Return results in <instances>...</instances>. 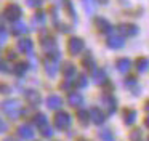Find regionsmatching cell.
I'll use <instances>...</instances> for the list:
<instances>
[{
    "mask_svg": "<svg viewBox=\"0 0 149 141\" xmlns=\"http://www.w3.org/2000/svg\"><path fill=\"white\" fill-rule=\"evenodd\" d=\"M0 70H8V66L5 63H0Z\"/></svg>",
    "mask_w": 149,
    "mask_h": 141,
    "instance_id": "obj_41",
    "label": "cell"
},
{
    "mask_svg": "<svg viewBox=\"0 0 149 141\" xmlns=\"http://www.w3.org/2000/svg\"><path fill=\"white\" fill-rule=\"evenodd\" d=\"M16 133H18V136L23 138V140H32L34 138V128H31L29 125H21V127H18Z\"/></svg>",
    "mask_w": 149,
    "mask_h": 141,
    "instance_id": "obj_19",
    "label": "cell"
},
{
    "mask_svg": "<svg viewBox=\"0 0 149 141\" xmlns=\"http://www.w3.org/2000/svg\"><path fill=\"white\" fill-rule=\"evenodd\" d=\"M88 112H90V122H93L95 125H103L104 122H106V119H107L106 112H104L101 107H98V106H93Z\"/></svg>",
    "mask_w": 149,
    "mask_h": 141,
    "instance_id": "obj_8",
    "label": "cell"
},
{
    "mask_svg": "<svg viewBox=\"0 0 149 141\" xmlns=\"http://www.w3.org/2000/svg\"><path fill=\"white\" fill-rule=\"evenodd\" d=\"M148 141H149V138H148Z\"/></svg>",
    "mask_w": 149,
    "mask_h": 141,
    "instance_id": "obj_48",
    "label": "cell"
},
{
    "mask_svg": "<svg viewBox=\"0 0 149 141\" xmlns=\"http://www.w3.org/2000/svg\"><path fill=\"white\" fill-rule=\"evenodd\" d=\"M75 88H87L88 85V79L85 74H80V75H75Z\"/></svg>",
    "mask_w": 149,
    "mask_h": 141,
    "instance_id": "obj_27",
    "label": "cell"
},
{
    "mask_svg": "<svg viewBox=\"0 0 149 141\" xmlns=\"http://www.w3.org/2000/svg\"><path fill=\"white\" fill-rule=\"evenodd\" d=\"M61 5H63V10H64L66 15H68L74 22L77 21V13H75V8H74V5H72V0H61Z\"/></svg>",
    "mask_w": 149,
    "mask_h": 141,
    "instance_id": "obj_16",
    "label": "cell"
},
{
    "mask_svg": "<svg viewBox=\"0 0 149 141\" xmlns=\"http://www.w3.org/2000/svg\"><path fill=\"white\" fill-rule=\"evenodd\" d=\"M61 74L64 75V79L66 80H72V79H75V75H77V67H75V64L74 63H64L61 66Z\"/></svg>",
    "mask_w": 149,
    "mask_h": 141,
    "instance_id": "obj_11",
    "label": "cell"
},
{
    "mask_svg": "<svg viewBox=\"0 0 149 141\" xmlns=\"http://www.w3.org/2000/svg\"><path fill=\"white\" fill-rule=\"evenodd\" d=\"M55 24H56V29H58L59 32H63V34H68V32L72 29V26L64 24V22H61V21H55Z\"/></svg>",
    "mask_w": 149,
    "mask_h": 141,
    "instance_id": "obj_32",
    "label": "cell"
},
{
    "mask_svg": "<svg viewBox=\"0 0 149 141\" xmlns=\"http://www.w3.org/2000/svg\"><path fill=\"white\" fill-rule=\"evenodd\" d=\"M26 70H27V63H16V64H15L13 72L16 74V75H23Z\"/></svg>",
    "mask_w": 149,
    "mask_h": 141,
    "instance_id": "obj_31",
    "label": "cell"
},
{
    "mask_svg": "<svg viewBox=\"0 0 149 141\" xmlns=\"http://www.w3.org/2000/svg\"><path fill=\"white\" fill-rule=\"evenodd\" d=\"M77 141H90V140H85V138H79Z\"/></svg>",
    "mask_w": 149,
    "mask_h": 141,
    "instance_id": "obj_46",
    "label": "cell"
},
{
    "mask_svg": "<svg viewBox=\"0 0 149 141\" xmlns=\"http://www.w3.org/2000/svg\"><path fill=\"white\" fill-rule=\"evenodd\" d=\"M77 120H79V124H80L82 127H87V125L90 124V112H88L87 109H79Z\"/></svg>",
    "mask_w": 149,
    "mask_h": 141,
    "instance_id": "obj_24",
    "label": "cell"
},
{
    "mask_svg": "<svg viewBox=\"0 0 149 141\" xmlns=\"http://www.w3.org/2000/svg\"><path fill=\"white\" fill-rule=\"evenodd\" d=\"M106 45L109 48H114V50H119V48H123V45H125V38L122 37V35H107L106 38Z\"/></svg>",
    "mask_w": 149,
    "mask_h": 141,
    "instance_id": "obj_13",
    "label": "cell"
},
{
    "mask_svg": "<svg viewBox=\"0 0 149 141\" xmlns=\"http://www.w3.org/2000/svg\"><path fill=\"white\" fill-rule=\"evenodd\" d=\"M26 3L31 8H39V6L43 5V0H26Z\"/></svg>",
    "mask_w": 149,
    "mask_h": 141,
    "instance_id": "obj_35",
    "label": "cell"
},
{
    "mask_svg": "<svg viewBox=\"0 0 149 141\" xmlns=\"http://www.w3.org/2000/svg\"><path fill=\"white\" fill-rule=\"evenodd\" d=\"M40 47L45 51L53 50V48H56V38L50 32H42L40 34Z\"/></svg>",
    "mask_w": 149,
    "mask_h": 141,
    "instance_id": "obj_9",
    "label": "cell"
},
{
    "mask_svg": "<svg viewBox=\"0 0 149 141\" xmlns=\"http://www.w3.org/2000/svg\"><path fill=\"white\" fill-rule=\"evenodd\" d=\"M68 103L69 106H72V107H79V106L84 104V96L80 95V93L77 91H72L68 95Z\"/></svg>",
    "mask_w": 149,
    "mask_h": 141,
    "instance_id": "obj_18",
    "label": "cell"
},
{
    "mask_svg": "<svg viewBox=\"0 0 149 141\" xmlns=\"http://www.w3.org/2000/svg\"><path fill=\"white\" fill-rule=\"evenodd\" d=\"M101 103L106 107V115H112L117 111V99L112 93H103L101 95Z\"/></svg>",
    "mask_w": 149,
    "mask_h": 141,
    "instance_id": "obj_7",
    "label": "cell"
},
{
    "mask_svg": "<svg viewBox=\"0 0 149 141\" xmlns=\"http://www.w3.org/2000/svg\"><path fill=\"white\" fill-rule=\"evenodd\" d=\"M144 127L149 128V115H146V117H144Z\"/></svg>",
    "mask_w": 149,
    "mask_h": 141,
    "instance_id": "obj_42",
    "label": "cell"
},
{
    "mask_svg": "<svg viewBox=\"0 0 149 141\" xmlns=\"http://www.w3.org/2000/svg\"><path fill=\"white\" fill-rule=\"evenodd\" d=\"M0 93H10V87L5 83H0Z\"/></svg>",
    "mask_w": 149,
    "mask_h": 141,
    "instance_id": "obj_39",
    "label": "cell"
},
{
    "mask_svg": "<svg viewBox=\"0 0 149 141\" xmlns=\"http://www.w3.org/2000/svg\"><path fill=\"white\" fill-rule=\"evenodd\" d=\"M82 66H84L85 70H93L96 67V61H95V56L90 53V51H85V56L82 58Z\"/></svg>",
    "mask_w": 149,
    "mask_h": 141,
    "instance_id": "obj_15",
    "label": "cell"
},
{
    "mask_svg": "<svg viewBox=\"0 0 149 141\" xmlns=\"http://www.w3.org/2000/svg\"><path fill=\"white\" fill-rule=\"evenodd\" d=\"M21 16H23V8H21L18 3H8V5H5L3 8V18L7 19V21L10 22H16L21 19Z\"/></svg>",
    "mask_w": 149,
    "mask_h": 141,
    "instance_id": "obj_2",
    "label": "cell"
},
{
    "mask_svg": "<svg viewBox=\"0 0 149 141\" xmlns=\"http://www.w3.org/2000/svg\"><path fill=\"white\" fill-rule=\"evenodd\" d=\"M32 120H34V124L40 128V127H43V125H47V115H43V114H40V112H39V114L34 115Z\"/></svg>",
    "mask_w": 149,
    "mask_h": 141,
    "instance_id": "obj_30",
    "label": "cell"
},
{
    "mask_svg": "<svg viewBox=\"0 0 149 141\" xmlns=\"http://www.w3.org/2000/svg\"><path fill=\"white\" fill-rule=\"evenodd\" d=\"M63 106V99H61V96H58V95H50L48 98H47V107L48 109H59Z\"/></svg>",
    "mask_w": 149,
    "mask_h": 141,
    "instance_id": "obj_22",
    "label": "cell"
},
{
    "mask_svg": "<svg viewBox=\"0 0 149 141\" xmlns=\"http://www.w3.org/2000/svg\"><path fill=\"white\" fill-rule=\"evenodd\" d=\"M45 19H47V15L43 11H37L36 15L32 16V22L37 26H43L45 24Z\"/></svg>",
    "mask_w": 149,
    "mask_h": 141,
    "instance_id": "obj_28",
    "label": "cell"
},
{
    "mask_svg": "<svg viewBox=\"0 0 149 141\" xmlns=\"http://www.w3.org/2000/svg\"><path fill=\"white\" fill-rule=\"evenodd\" d=\"M91 77H93V82L96 83V85H101L103 87L106 82H109V79H107V74L104 69H101V67H95L93 70H91Z\"/></svg>",
    "mask_w": 149,
    "mask_h": 141,
    "instance_id": "obj_12",
    "label": "cell"
},
{
    "mask_svg": "<svg viewBox=\"0 0 149 141\" xmlns=\"http://www.w3.org/2000/svg\"><path fill=\"white\" fill-rule=\"evenodd\" d=\"M7 58H8V59H15V58H16L15 51L13 50H7Z\"/></svg>",
    "mask_w": 149,
    "mask_h": 141,
    "instance_id": "obj_40",
    "label": "cell"
},
{
    "mask_svg": "<svg viewBox=\"0 0 149 141\" xmlns=\"http://www.w3.org/2000/svg\"><path fill=\"white\" fill-rule=\"evenodd\" d=\"M0 29H3V21H2V18H0Z\"/></svg>",
    "mask_w": 149,
    "mask_h": 141,
    "instance_id": "obj_45",
    "label": "cell"
},
{
    "mask_svg": "<svg viewBox=\"0 0 149 141\" xmlns=\"http://www.w3.org/2000/svg\"><path fill=\"white\" fill-rule=\"evenodd\" d=\"M130 141H143V131L141 128H133L132 131H130Z\"/></svg>",
    "mask_w": 149,
    "mask_h": 141,
    "instance_id": "obj_29",
    "label": "cell"
},
{
    "mask_svg": "<svg viewBox=\"0 0 149 141\" xmlns=\"http://www.w3.org/2000/svg\"><path fill=\"white\" fill-rule=\"evenodd\" d=\"M82 3H84V8L87 10L88 15H91V13L95 11V0H82Z\"/></svg>",
    "mask_w": 149,
    "mask_h": 141,
    "instance_id": "obj_33",
    "label": "cell"
},
{
    "mask_svg": "<svg viewBox=\"0 0 149 141\" xmlns=\"http://www.w3.org/2000/svg\"><path fill=\"white\" fill-rule=\"evenodd\" d=\"M133 66L136 67L138 72H146V70H149V58H146V56L136 58L135 63H133Z\"/></svg>",
    "mask_w": 149,
    "mask_h": 141,
    "instance_id": "obj_20",
    "label": "cell"
},
{
    "mask_svg": "<svg viewBox=\"0 0 149 141\" xmlns=\"http://www.w3.org/2000/svg\"><path fill=\"white\" fill-rule=\"evenodd\" d=\"M16 48H18V51H19V53L31 54V53H32V50H34V42H32V38H29V37L19 38V40L16 42Z\"/></svg>",
    "mask_w": 149,
    "mask_h": 141,
    "instance_id": "obj_10",
    "label": "cell"
},
{
    "mask_svg": "<svg viewBox=\"0 0 149 141\" xmlns=\"http://www.w3.org/2000/svg\"><path fill=\"white\" fill-rule=\"evenodd\" d=\"M27 31H29V27H27V24H24V22H15L13 26H11V34L15 35V37H21V35L27 34Z\"/></svg>",
    "mask_w": 149,
    "mask_h": 141,
    "instance_id": "obj_21",
    "label": "cell"
},
{
    "mask_svg": "<svg viewBox=\"0 0 149 141\" xmlns=\"http://www.w3.org/2000/svg\"><path fill=\"white\" fill-rule=\"evenodd\" d=\"M7 128H8L7 122H5L3 119L0 117V133H3V131H7Z\"/></svg>",
    "mask_w": 149,
    "mask_h": 141,
    "instance_id": "obj_37",
    "label": "cell"
},
{
    "mask_svg": "<svg viewBox=\"0 0 149 141\" xmlns=\"http://www.w3.org/2000/svg\"><path fill=\"white\" fill-rule=\"evenodd\" d=\"M98 136H100L101 141H116V136H114V131L111 130L109 127H103L98 130Z\"/></svg>",
    "mask_w": 149,
    "mask_h": 141,
    "instance_id": "obj_23",
    "label": "cell"
},
{
    "mask_svg": "<svg viewBox=\"0 0 149 141\" xmlns=\"http://www.w3.org/2000/svg\"><path fill=\"white\" fill-rule=\"evenodd\" d=\"M7 37H8V32L5 31V27L0 29V42H5V40H7Z\"/></svg>",
    "mask_w": 149,
    "mask_h": 141,
    "instance_id": "obj_38",
    "label": "cell"
},
{
    "mask_svg": "<svg viewBox=\"0 0 149 141\" xmlns=\"http://www.w3.org/2000/svg\"><path fill=\"white\" fill-rule=\"evenodd\" d=\"M117 32L122 37H135V35H138L139 27L133 22H120V24H117Z\"/></svg>",
    "mask_w": 149,
    "mask_h": 141,
    "instance_id": "obj_6",
    "label": "cell"
},
{
    "mask_svg": "<svg viewBox=\"0 0 149 141\" xmlns=\"http://www.w3.org/2000/svg\"><path fill=\"white\" fill-rule=\"evenodd\" d=\"M95 2H96V3H101V5H106L109 0H95Z\"/></svg>",
    "mask_w": 149,
    "mask_h": 141,
    "instance_id": "obj_44",
    "label": "cell"
},
{
    "mask_svg": "<svg viewBox=\"0 0 149 141\" xmlns=\"http://www.w3.org/2000/svg\"><path fill=\"white\" fill-rule=\"evenodd\" d=\"M58 61H52V59H47L45 58V72L48 74L50 77H55V74H56V70H58Z\"/></svg>",
    "mask_w": 149,
    "mask_h": 141,
    "instance_id": "obj_25",
    "label": "cell"
},
{
    "mask_svg": "<svg viewBox=\"0 0 149 141\" xmlns=\"http://www.w3.org/2000/svg\"><path fill=\"white\" fill-rule=\"evenodd\" d=\"M71 115L68 114L66 111H59L55 114V117H53V124H55V127L58 128V130H68L69 125H71Z\"/></svg>",
    "mask_w": 149,
    "mask_h": 141,
    "instance_id": "obj_5",
    "label": "cell"
},
{
    "mask_svg": "<svg viewBox=\"0 0 149 141\" xmlns=\"http://www.w3.org/2000/svg\"><path fill=\"white\" fill-rule=\"evenodd\" d=\"M0 107H2V111L5 112V114H8L11 119H16L18 114H19L21 111V104L16 101V99H8V101H3L2 104H0Z\"/></svg>",
    "mask_w": 149,
    "mask_h": 141,
    "instance_id": "obj_4",
    "label": "cell"
},
{
    "mask_svg": "<svg viewBox=\"0 0 149 141\" xmlns=\"http://www.w3.org/2000/svg\"><path fill=\"white\" fill-rule=\"evenodd\" d=\"M5 141H15V140H10V138H8V140H5Z\"/></svg>",
    "mask_w": 149,
    "mask_h": 141,
    "instance_id": "obj_47",
    "label": "cell"
},
{
    "mask_svg": "<svg viewBox=\"0 0 149 141\" xmlns=\"http://www.w3.org/2000/svg\"><path fill=\"white\" fill-rule=\"evenodd\" d=\"M40 133H42L45 138H52V136H53V130L48 127V125H43V127H40Z\"/></svg>",
    "mask_w": 149,
    "mask_h": 141,
    "instance_id": "obj_34",
    "label": "cell"
},
{
    "mask_svg": "<svg viewBox=\"0 0 149 141\" xmlns=\"http://www.w3.org/2000/svg\"><path fill=\"white\" fill-rule=\"evenodd\" d=\"M144 111L149 112V99H146V103H144Z\"/></svg>",
    "mask_w": 149,
    "mask_h": 141,
    "instance_id": "obj_43",
    "label": "cell"
},
{
    "mask_svg": "<svg viewBox=\"0 0 149 141\" xmlns=\"http://www.w3.org/2000/svg\"><path fill=\"white\" fill-rule=\"evenodd\" d=\"M26 99L31 103V104H39V103H40L39 91H36V90H27V91H26Z\"/></svg>",
    "mask_w": 149,
    "mask_h": 141,
    "instance_id": "obj_26",
    "label": "cell"
},
{
    "mask_svg": "<svg viewBox=\"0 0 149 141\" xmlns=\"http://www.w3.org/2000/svg\"><path fill=\"white\" fill-rule=\"evenodd\" d=\"M66 48H68V53L71 54V56H79V54L85 50V42H84V38L79 37V35H71V37L68 38Z\"/></svg>",
    "mask_w": 149,
    "mask_h": 141,
    "instance_id": "obj_1",
    "label": "cell"
},
{
    "mask_svg": "<svg viewBox=\"0 0 149 141\" xmlns=\"http://www.w3.org/2000/svg\"><path fill=\"white\" fill-rule=\"evenodd\" d=\"M93 26H95V31L101 35H109L114 31V26L111 24V21L103 18V16H96L93 19Z\"/></svg>",
    "mask_w": 149,
    "mask_h": 141,
    "instance_id": "obj_3",
    "label": "cell"
},
{
    "mask_svg": "<svg viewBox=\"0 0 149 141\" xmlns=\"http://www.w3.org/2000/svg\"><path fill=\"white\" fill-rule=\"evenodd\" d=\"M132 66L133 64L128 58H119V59L116 61V67L120 74H128V70L132 69Z\"/></svg>",
    "mask_w": 149,
    "mask_h": 141,
    "instance_id": "obj_17",
    "label": "cell"
},
{
    "mask_svg": "<svg viewBox=\"0 0 149 141\" xmlns=\"http://www.w3.org/2000/svg\"><path fill=\"white\" fill-rule=\"evenodd\" d=\"M136 117H138V112L132 107H123L122 111V120L125 125H133L136 122Z\"/></svg>",
    "mask_w": 149,
    "mask_h": 141,
    "instance_id": "obj_14",
    "label": "cell"
},
{
    "mask_svg": "<svg viewBox=\"0 0 149 141\" xmlns=\"http://www.w3.org/2000/svg\"><path fill=\"white\" fill-rule=\"evenodd\" d=\"M136 75H128V77H125V85H128V87H132V85H136Z\"/></svg>",
    "mask_w": 149,
    "mask_h": 141,
    "instance_id": "obj_36",
    "label": "cell"
}]
</instances>
